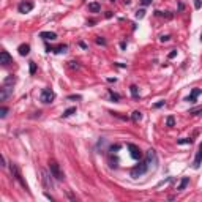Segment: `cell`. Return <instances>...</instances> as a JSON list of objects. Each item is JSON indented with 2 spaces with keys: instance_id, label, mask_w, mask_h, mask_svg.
I'll return each mask as SVG.
<instances>
[{
  "instance_id": "obj_29",
  "label": "cell",
  "mask_w": 202,
  "mask_h": 202,
  "mask_svg": "<svg viewBox=\"0 0 202 202\" xmlns=\"http://www.w3.org/2000/svg\"><path fill=\"white\" fill-rule=\"evenodd\" d=\"M68 99H81V96H79V95H70Z\"/></svg>"
},
{
  "instance_id": "obj_27",
  "label": "cell",
  "mask_w": 202,
  "mask_h": 202,
  "mask_svg": "<svg viewBox=\"0 0 202 202\" xmlns=\"http://www.w3.org/2000/svg\"><path fill=\"white\" fill-rule=\"evenodd\" d=\"M96 44H101V46H106V40L101 38V36H98L96 38Z\"/></svg>"
},
{
  "instance_id": "obj_34",
  "label": "cell",
  "mask_w": 202,
  "mask_h": 202,
  "mask_svg": "<svg viewBox=\"0 0 202 202\" xmlns=\"http://www.w3.org/2000/svg\"><path fill=\"white\" fill-rule=\"evenodd\" d=\"M194 6H196V8H200V0H196V2H194Z\"/></svg>"
},
{
  "instance_id": "obj_35",
  "label": "cell",
  "mask_w": 202,
  "mask_h": 202,
  "mask_svg": "<svg viewBox=\"0 0 202 202\" xmlns=\"http://www.w3.org/2000/svg\"><path fill=\"white\" fill-rule=\"evenodd\" d=\"M0 161H2V166H3V168H5V166H6V164H5V158H3V157H2V158H0Z\"/></svg>"
},
{
  "instance_id": "obj_32",
  "label": "cell",
  "mask_w": 202,
  "mask_h": 202,
  "mask_svg": "<svg viewBox=\"0 0 202 202\" xmlns=\"http://www.w3.org/2000/svg\"><path fill=\"white\" fill-rule=\"evenodd\" d=\"M177 56V51H172L171 54H169V59H174V57H175Z\"/></svg>"
},
{
  "instance_id": "obj_22",
  "label": "cell",
  "mask_w": 202,
  "mask_h": 202,
  "mask_svg": "<svg viewBox=\"0 0 202 202\" xmlns=\"http://www.w3.org/2000/svg\"><path fill=\"white\" fill-rule=\"evenodd\" d=\"M6 114H8V107H0V118H5L6 117Z\"/></svg>"
},
{
  "instance_id": "obj_33",
  "label": "cell",
  "mask_w": 202,
  "mask_h": 202,
  "mask_svg": "<svg viewBox=\"0 0 202 202\" xmlns=\"http://www.w3.org/2000/svg\"><path fill=\"white\" fill-rule=\"evenodd\" d=\"M141 2H142V5H150L152 0H141Z\"/></svg>"
},
{
  "instance_id": "obj_2",
  "label": "cell",
  "mask_w": 202,
  "mask_h": 202,
  "mask_svg": "<svg viewBox=\"0 0 202 202\" xmlns=\"http://www.w3.org/2000/svg\"><path fill=\"white\" fill-rule=\"evenodd\" d=\"M145 163L149 164V168H157L158 157H157V152H155L153 149H149L145 152Z\"/></svg>"
},
{
  "instance_id": "obj_31",
  "label": "cell",
  "mask_w": 202,
  "mask_h": 202,
  "mask_svg": "<svg viewBox=\"0 0 202 202\" xmlns=\"http://www.w3.org/2000/svg\"><path fill=\"white\" fill-rule=\"evenodd\" d=\"M164 106V101H158V103H155V107H161Z\"/></svg>"
},
{
  "instance_id": "obj_11",
  "label": "cell",
  "mask_w": 202,
  "mask_h": 202,
  "mask_svg": "<svg viewBox=\"0 0 202 202\" xmlns=\"http://www.w3.org/2000/svg\"><path fill=\"white\" fill-rule=\"evenodd\" d=\"M200 163H202V142H200V145H199V150H197L196 158H194V168H196V169L200 166Z\"/></svg>"
},
{
  "instance_id": "obj_15",
  "label": "cell",
  "mask_w": 202,
  "mask_h": 202,
  "mask_svg": "<svg viewBox=\"0 0 202 202\" xmlns=\"http://www.w3.org/2000/svg\"><path fill=\"white\" fill-rule=\"evenodd\" d=\"M101 10V5L98 3V2H92V3H88V11H92V13H98Z\"/></svg>"
},
{
  "instance_id": "obj_6",
  "label": "cell",
  "mask_w": 202,
  "mask_h": 202,
  "mask_svg": "<svg viewBox=\"0 0 202 202\" xmlns=\"http://www.w3.org/2000/svg\"><path fill=\"white\" fill-rule=\"evenodd\" d=\"M128 150H130V155L133 160H141L142 158V152L139 150V147H136L134 144H128Z\"/></svg>"
},
{
  "instance_id": "obj_10",
  "label": "cell",
  "mask_w": 202,
  "mask_h": 202,
  "mask_svg": "<svg viewBox=\"0 0 202 202\" xmlns=\"http://www.w3.org/2000/svg\"><path fill=\"white\" fill-rule=\"evenodd\" d=\"M41 180H43V185H44V188L46 189H51L52 188V180H51V177L48 175V172H46V171H43L41 172Z\"/></svg>"
},
{
  "instance_id": "obj_23",
  "label": "cell",
  "mask_w": 202,
  "mask_h": 202,
  "mask_svg": "<svg viewBox=\"0 0 202 202\" xmlns=\"http://www.w3.org/2000/svg\"><path fill=\"white\" fill-rule=\"evenodd\" d=\"M193 142V139H188V137H183V139H179L177 141V144H180V145H183V144H191Z\"/></svg>"
},
{
  "instance_id": "obj_4",
  "label": "cell",
  "mask_w": 202,
  "mask_h": 202,
  "mask_svg": "<svg viewBox=\"0 0 202 202\" xmlns=\"http://www.w3.org/2000/svg\"><path fill=\"white\" fill-rule=\"evenodd\" d=\"M40 99H41V103H44V104H49V103H52L54 99H56V93L51 90V88H44L43 92H41V96H40Z\"/></svg>"
},
{
  "instance_id": "obj_36",
  "label": "cell",
  "mask_w": 202,
  "mask_h": 202,
  "mask_svg": "<svg viewBox=\"0 0 202 202\" xmlns=\"http://www.w3.org/2000/svg\"><path fill=\"white\" fill-rule=\"evenodd\" d=\"M200 41H202V33H200Z\"/></svg>"
},
{
  "instance_id": "obj_26",
  "label": "cell",
  "mask_w": 202,
  "mask_h": 202,
  "mask_svg": "<svg viewBox=\"0 0 202 202\" xmlns=\"http://www.w3.org/2000/svg\"><path fill=\"white\" fill-rule=\"evenodd\" d=\"M144 16H145V11L144 10H137L136 11V17H137V19H142Z\"/></svg>"
},
{
  "instance_id": "obj_13",
  "label": "cell",
  "mask_w": 202,
  "mask_h": 202,
  "mask_svg": "<svg viewBox=\"0 0 202 202\" xmlns=\"http://www.w3.org/2000/svg\"><path fill=\"white\" fill-rule=\"evenodd\" d=\"M40 36L41 38H44V40H56L57 38V33H54V32H41L40 33Z\"/></svg>"
},
{
  "instance_id": "obj_7",
  "label": "cell",
  "mask_w": 202,
  "mask_h": 202,
  "mask_svg": "<svg viewBox=\"0 0 202 202\" xmlns=\"http://www.w3.org/2000/svg\"><path fill=\"white\" fill-rule=\"evenodd\" d=\"M17 10H19V13H29V11L33 10V2L32 0H24V2L19 3Z\"/></svg>"
},
{
  "instance_id": "obj_21",
  "label": "cell",
  "mask_w": 202,
  "mask_h": 202,
  "mask_svg": "<svg viewBox=\"0 0 202 202\" xmlns=\"http://www.w3.org/2000/svg\"><path fill=\"white\" fill-rule=\"evenodd\" d=\"M166 125H168V126H174V125H175V118H174L172 115H169V117L166 118Z\"/></svg>"
},
{
  "instance_id": "obj_28",
  "label": "cell",
  "mask_w": 202,
  "mask_h": 202,
  "mask_svg": "<svg viewBox=\"0 0 202 202\" xmlns=\"http://www.w3.org/2000/svg\"><path fill=\"white\" fill-rule=\"evenodd\" d=\"M70 68L78 70V68H79V63H78V62H70Z\"/></svg>"
},
{
  "instance_id": "obj_16",
  "label": "cell",
  "mask_w": 202,
  "mask_h": 202,
  "mask_svg": "<svg viewBox=\"0 0 202 202\" xmlns=\"http://www.w3.org/2000/svg\"><path fill=\"white\" fill-rule=\"evenodd\" d=\"M188 183H189V179H188V177H183V179L180 180V183H179L177 189H179V191H183V189L188 186Z\"/></svg>"
},
{
  "instance_id": "obj_3",
  "label": "cell",
  "mask_w": 202,
  "mask_h": 202,
  "mask_svg": "<svg viewBox=\"0 0 202 202\" xmlns=\"http://www.w3.org/2000/svg\"><path fill=\"white\" fill-rule=\"evenodd\" d=\"M147 171H149V164H147L145 161L144 163H139L136 168L131 169V177H134V179L136 177H141V175H144Z\"/></svg>"
},
{
  "instance_id": "obj_1",
  "label": "cell",
  "mask_w": 202,
  "mask_h": 202,
  "mask_svg": "<svg viewBox=\"0 0 202 202\" xmlns=\"http://www.w3.org/2000/svg\"><path fill=\"white\" fill-rule=\"evenodd\" d=\"M49 169H51V175L56 177V180H63V179H65V175H63V172L60 169V164L56 160L49 161Z\"/></svg>"
},
{
  "instance_id": "obj_17",
  "label": "cell",
  "mask_w": 202,
  "mask_h": 202,
  "mask_svg": "<svg viewBox=\"0 0 202 202\" xmlns=\"http://www.w3.org/2000/svg\"><path fill=\"white\" fill-rule=\"evenodd\" d=\"M131 118H133L134 122H139L141 118H142V112H141V111H134L133 115H131Z\"/></svg>"
},
{
  "instance_id": "obj_5",
  "label": "cell",
  "mask_w": 202,
  "mask_h": 202,
  "mask_svg": "<svg viewBox=\"0 0 202 202\" xmlns=\"http://www.w3.org/2000/svg\"><path fill=\"white\" fill-rule=\"evenodd\" d=\"M10 169H11V174H13V177H14V179H16L17 182H19V183H21V185H22V186H24L25 189L29 188V186H27V183H25V180L22 179V174H21V171L17 169V166H16L14 163H11V164H10Z\"/></svg>"
},
{
  "instance_id": "obj_25",
  "label": "cell",
  "mask_w": 202,
  "mask_h": 202,
  "mask_svg": "<svg viewBox=\"0 0 202 202\" xmlns=\"http://www.w3.org/2000/svg\"><path fill=\"white\" fill-rule=\"evenodd\" d=\"M29 65H30V74H35L36 73V63L35 62H29Z\"/></svg>"
},
{
  "instance_id": "obj_8",
  "label": "cell",
  "mask_w": 202,
  "mask_h": 202,
  "mask_svg": "<svg viewBox=\"0 0 202 202\" xmlns=\"http://www.w3.org/2000/svg\"><path fill=\"white\" fill-rule=\"evenodd\" d=\"M11 92H13V87H11V85L2 84V88H0V99H2V101H5L8 96L11 95Z\"/></svg>"
},
{
  "instance_id": "obj_12",
  "label": "cell",
  "mask_w": 202,
  "mask_h": 202,
  "mask_svg": "<svg viewBox=\"0 0 202 202\" xmlns=\"http://www.w3.org/2000/svg\"><path fill=\"white\" fill-rule=\"evenodd\" d=\"M200 93H202V90H200V88H194V90L191 92V95L186 98V101H189V103H194V101H196V98H197Z\"/></svg>"
},
{
  "instance_id": "obj_30",
  "label": "cell",
  "mask_w": 202,
  "mask_h": 202,
  "mask_svg": "<svg viewBox=\"0 0 202 202\" xmlns=\"http://www.w3.org/2000/svg\"><path fill=\"white\" fill-rule=\"evenodd\" d=\"M169 38H171V36H169V35H166V36H161L160 40H161V41L164 43V41H169Z\"/></svg>"
},
{
  "instance_id": "obj_19",
  "label": "cell",
  "mask_w": 202,
  "mask_h": 202,
  "mask_svg": "<svg viewBox=\"0 0 202 202\" xmlns=\"http://www.w3.org/2000/svg\"><path fill=\"white\" fill-rule=\"evenodd\" d=\"M65 49H67V46H65V44H60V46H57V48H54V49H51V51L60 54V52H65Z\"/></svg>"
},
{
  "instance_id": "obj_18",
  "label": "cell",
  "mask_w": 202,
  "mask_h": 202,
  "mask_svg": "<svg viewBox=\"0 0 202 202\" xmlns=\"http://www.w3.org/2000/svg\"><path fill=\"white\" fill-rule=\"evenodd\" d=\"M74 112H76V107H70V109H67V111H65V112H63V114H62V117H65V118H67V117H70V115H73V114H74Z\"/></svg>"
},
{
  "instance_id": "obj_14",
  "label": "cell",
  "mask_w": 202,
  "mask_h": 202,
  "mask_svg": "<svg viewBox=\"0 0 202 202\" xmlns=\"http://www.w3.org/2000/svg\"><path fill=\"white\" fill-rule=\"evenodd\" d=\"M17 51H19V56H27V54L30 52V46L29 44H21L19 48H17Z\"/></svg>"
},
{
  "instance_id": "obj_37",
  "label": "cell",
  "mask_w": 202,
  "mask_h": 202,
  "mask_svg": "<svg viewBox=\"0 0 202 202\" xmlns=\"http://www.w3.org/2000/svg\"><path fill=\"white\" fill-rule=\"evenodd\" d=\"M111 2H115V0H111Z\"/></svg>"
},
{
  "instance_id": "obj_24",
  "label": "cell",
  "mask_w": 202,
  "mask_h": 202,
  "mask_svg": "<svg viewBox=\"0 0 202 202\" xmlns=\"http://www.w3.org/2000/svg\"><path fill=\"white\" fill-rule=\"evenodd\" d=\"M109 95H111V99H112V101H115V103H117L118 99H120V96H118L117 93H114L112 90H109Z\"/></svg>"
},
{
  "instance_id": "obj_9",
  "label": "cell",
  "mask_w": 202,
  "mask_h": 202,
  "mask_svg": "<svg viewBox=\"0 0 202 202\" xmlns=\"http://www.w3.org/2000/svg\"><path fill=\"white\" fill-rule=\"evenodd\" d=\"M11 62H13V59H11V56H10V54H8L6 51H2V52H0V63H2L3 67L10 65Z\"/></svg>"
},
{
  "instance_id": "obj_20",
  "label": "cell",
  "mask_w": 202,
  "mask_h": 202,
  "mask_svg": "<svg viewBox=\"0 0 202 202\" xmlns=\"http://www.w3.org/2000/svg\"><path fill=\"white\" fill-rule=\"evenodd\" d=\"M130 90H131L133 98H137V96H139V90H137V85H131V87H130Z\"/></svg>"
}]
</instances>
